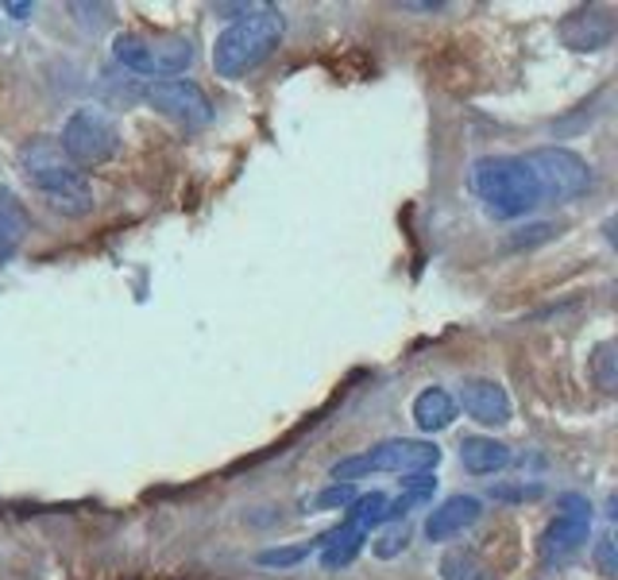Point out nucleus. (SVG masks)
Here are the masks:
<instances>
[{"label": "nucleus", "mask_w": 618, "mask_h": 580, "mask_svg": "<svg viewBox=\"0 0 618 580\" xmlns=\"http://www.w3.org/2000/svg\"><path fill=\"white\" fill-rule=\"evenodd\" d=\"M591 534V503L584 500V495H560V511L557 519L545 527L541 542H538V553L541 561H568L572 553L584 550V542H588Z\"/></svg>", "instance_id": "6e6552de"}, {"label": "nucleus", "mask_w": 618, "mask_h": 580, "mask_svg": "<svg viewBox=\"0 0 618 580\" xmlns=\"http://www.w3.org/2000/svg\"><path fill=\"white\" fill-rule=\"evenodd\" d=\"M112 55H117L120 67L132 73H148V78H175V73L190 70L198 51L186 36H170V31H124V36L112 39Z\"/></svg>", "instance_id": "20e7f679"}, {"label": "nucleus", "mask_w": 618, "mask_h": 580, "mask_svg": "<svg viewBox=\"0 0 618 580\" xmlns=\"http://www.w3.org/2000/svg\"><path fill=\"white\" fill-rule=\"evenodd\" d=\"M491 495H499V500H538L541 488L538 484H534V488H495Z\"/></svg>", "instance_id": "b1692460"}, {"label": "nucleus", "mask_w": 618, "mask_h": 580, "mask_svg": "<svg viewBox=\"0 0 618 580\" xmlns=\"http://www.w3.org/2000/svg\"><path fill=\"white\" fill-rule=\"evenodd\" d=\"M471 190L484 201V209L495 220H515L526 217L541 206V186L526 159L515 155H487L471 167Z\"/></svg>", "instance_id": "f03ea898"}, {"label": "nucleus", "mask_w": 618, "mask_h": 580, "mask_svg": "<svg viewBox=\"0 0 618 580\" xmlns=\"http://www.w3.org/2000/svg\"><path fill=\"white\" fill-rule=\"evenodd\" d=\"M560 39L568 51H604L615 39V20L604 8H580L560 20Z\"/></svg>", "instance_id": "9b49d317"}, {"label": "nucleus", "mask_w": 618, "mask_h": 580, "mask_svg": "<svg viewBox=\"0 0 618 580\" xmlns=\"http://www.w3.org/2000/svg\"><path fill=\"white\" fill-rule=\"evenodd\" d=\"M557 233L552 225H534V228H522V236H515V248H530V244H538V240H549V236Z\"/></svg>", "instance_id": "4be33fe9"}, {"label": "nucleus", "mask_w": 618, "mask_h": 580, "mask_svg": "<svg viewBox=\"0 0 618 580\" xmlns=\"http://www.w3.org/2000/svg\"><path fill=\"white\" fill-rule=\"evenodd\" d=\"M4 8L16 16V20H28V12H31V4H4Z\"/></svg>", "instance_id": "393cba45"}, {"label": "nucleus", "mask_w": 618, "mask_h": 580, "mask_svg": "<svg viewBox=\"0 0 618 580\" xmlns=\"http://www.w3.org/2000/svg\"><path fill=\"white\" fill-rule=\"evenodd\" d=\"M59 151L74 167H101L120 151V128L101 109H74L62 125Z\"/></svg>", "instance_id": "39448f33"}, {"label": "nucleus", "mask_w": 618, "mask_h": 580, "mask_svg": "<svg viewBox=\"0 0 618 580\" xmlns=\"http://www.w3.org/2000/svg\"><path fill=\"white\" fill-rule=\"evenodd\" d=\"M282 20L279 8H251L243 20L229 23L213 43V70L221 78H243L248 70H256L259 62H267L275 55V47L282 43Z\"/></svg>", "instance_id": "7ed1b4c3"}, {"label": "nucleus", "mask_w": 618, "mask_h": 580, "mask_svg": "<svg viewBox=\"0 0 618 580\" xmlns=\"http://www.w3.org/2000/svg\"><path fill=\"white\" fill-rule=\"evenodd\" d=\"M460 464L471 476H495V472H502L510 464V449L495 438H464Z\"/></svg>", "instance_id": "4468645a"}, {"label": "nucleus", "mask_w": 618, "mask_h": 580, "mask_svg": "<svg viewBox=\"0 0 618 580\" xmlns=\"http://www.w3.org/2000/svg\"><path fill=\"white\" fill-rule=\"evenodd\" d=\"M148 105L159 117L175 120L178 128H206L213 120V101L190 78H167L148 89Z\"/></svg>", "instance_id": "0eeeda50"}, {"label": "nucleus", "mask_w": 618, "mask_h": 580, "mask_svg": "<svg viewBox=\"0 0 618 580\" xmlns=\"http://www.w3.org/2000/svg\"><path fill=\"white\" fill-rule=\"evenodd\" d=\"M596 561H599V569H604L607 577L615 573V538L607 534L604 542H599V550H596Z\"/></svg>", "instance_id": "5701e85b"}, {"label": "nucleus", "mask_w": 618, "mask_h": 580, "mask_svg": "<svg viewBox=\"0 0 618 580\" xmlns=\"http://www.w3.org/2000/svg\"><path fill=\"white\" fill-rule=\"evenodd\" d=\"M413 422H418L421 434H441L457 422V399L445 387H426L413 399Z\"/></svg>", "instance_id": "ddd939ff"}, {"label": "nucleus", "mask_w": 618, "mask_h": 580, "mask_svg": "<svg viewBox=\"0 0 618 580\" xmlns=\"http://www.w3.org/2000/svg\"><path fill=\"white\" fill-rule=\"evenodd\" d=\"M437 461H441V449L433 441H413V438H390V441H379L368 453H360L363 476L368 472H406L410 476V472L437 469Z\"/></svg>", "instance_id": "1a4fd4ad"}, {"label": "nucleus", "mask_w": 618, "mask_h": 580, "mask_svg": "<svg viewBox=\"0 0 618 580\" xmlns=\"http://www.w3.org/2000/svg\"><path fill=\"white\" fill-rule=\"evenodd\" d=\"M441 580H491V569L471 550H449L441 558Z\"/></svg>", "instance_id": "dca6fc26"}, {"label": "nucleus", "mask_w": 618, "mask_h": 580, "mask_svg": "<svg viewBox=\"0 0 618 580\" xmlns=\"http://www.w3.org/2000/svg\"><path fill=\"white\" fill-rule=\"evenodd\" d=\"M457 406H464V414L479 426H507L510 422V395L495 380H464Z\"/></svg>", "instance_id": "9d476101"}, {"label": "nucleus", "mask_w": 618, "mask_h": 580, "mask_svg": "<svg viewBox=\"0 0 618 580\" xmlns=\"http://www.w3.org/2000/svg\"><path fill=\"white\" fill-rule=\"evenodd\" d=\"M309 550H313L309 542H302V545H279V550H263V553H259V566H267V569H290V566H298V561H306Z\"/></svg>", "instance_id": "a211bd4d"}, {"label": "nucleus", "mask_w": 618, "mask_h": 580, "mask_svg": "<svg viewBox=\"0 0 618 580\" xmlns=\"http://www.w3.org/2000/svg\"><path fill=\"white\" fill-rule=\"evenodd\" d=\"M526 167L538 178L541 198L572 201L591 190V167L568 147H538V151L526 155Z\"/></svg>", "instance_id": "423d86ee"}, {"label": "nucleus", "mask_w": 618, "mask_h": 580, "mask_svg": "<svg viewBox=\"0 0 618 580\" xmlns=\"http://www.w3.org/2000/svg\"><path fill=\"white\" fill-rule=\"evenodd\" d=\"M20 170L31 183V190L43 194V201L51 209H59L62 217H86L93 214V186L81 175L74 163H67V155L59 151L54 140H31L20 151Z\"/></svg>", "instance_id": "f257e3e1"}, {"label": "nucleus", "mask_w": 618, "mask_h": 580, "mask_svg": "<svg viewBox=\"0 0 618 580\" xmlns=\"http://www.w3.org/2000/svg\"><path fill=\"white\" fill-rule=\"evenodd\" d=\"M352 500H356V488L352 484H329L313 500V508H321V511H348V508H352Z\"/></svg>", "instance_id": "6ab92c4d"}, {"label": "nucleus", "mask_w": 618, "mask_h": 580, "mask_svg": "<svg viewBox=\"0 0 618 580\" xmlns=\"http://www.w3.org/2000/svg\"><path fill=\"white\" fill-rule=\"evenodd\" d=\"M484 514V503L476 495H452L441 508L426 519V538L429 542H449V538H460L464 530H471Z\"/></svg>", "instance_id": "f8f14e48"}, {"label": "nucleus", "mask_w": 618, "mask_h": 580, "mask_svg": "<svg viewBox=\"0 0 618 580\" xmlns=\"http://www.w3.org/2000/svg\"><path fill=\"white\" fill-rule=\"evenodd\" d=\"M371 550H376V558H398V553L406 550V530H402V527L387 530V534L379 538V542L371 545Z\"/></svg>", "instance_id": "412c9836"}, {"label": "nucleus", "mask_w": 618, "mask_h": 580, "mask_svg": "<svg viewBox=\"0 0 618 580\" xmlns=\"http://www.w3.org/2000/svg\"><path fill=\"white\" fill-rule=\"evenodd\" d=\"M23 236H28V209L16 201V194L0 190V264L16 256Z\"/></svg>", "instance_id": "2eb2a0df"}, {"label": "nucleus", "mask_w": 618, "mask_h": 580, "mask_svg": "<svg viewBox=\"0 0 618 580\" xmlns=\"http://www.w3.org/2000/svg\"><path fill=\"white\" fill-rule=\"evenodd\" d=\"M615 364H618V356H615V341H604V345L596 348V356H591V380H596L604 391H615V383H618Z\"/></svg>", "instance_id": "f3484780"}, {"label": "nucleus", "mask_w": 618, "mask_h": 580, "mask_svg": "<svg viewBox=\"0 0 618 580\" xmlns=\"http://www.w3.org/2000/svg\"><path fill=\"white\" fill-rule=\"evenodd\" d=\"M402 488H406V495H410L413 503H426V500H433L437 480L429 476V472H410V476L402 480Z\"/></svg>", "instance_id": "aec40b11"}]
</instances>
